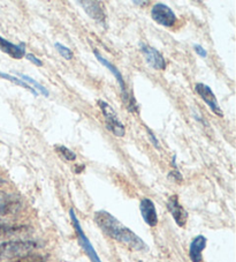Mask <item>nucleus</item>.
Segmentation results:
<instances>
[{
    "instance_id": "8",
    "label": "nucleus",
    "mask_w": 236,
    "mask_h": 262,
    "mask_svg": "<svg viewBox=\"0 0 236 262\" xmlns=\"http://www.w3.org/2000/svg\"><path fill=\"white\" fill-rule=\"evenodd\" d=\"M167 209H169L172 217L174 219L175 223L179 227H184L188 221V213L184 208L180 205L178 195H172L167 201Z\"/></svg>"
},
{
    "instance_id": "18",
    "label": "nucleus",
    "mask_w": 236,
    "mask_h": 262,
    "mask_svg": "<svg viewBox=\"0 0 236 262\" xmlns=\"http://www.w3.org/2000/svg\"><path fill=\"white\" fill-rule=\"evenodd\" d=\"M6 262H45V257L40 254H34V253H30V254L16 257V259H13Z\"/></svg>"
},
{
    "instance_id": "25",
    "label": "nucleus",
    "mask_w": 236,
    "mask_h": 262,
    "mask_svg": "<svg viewBox=\"0 0 236 262\" xmlns=\"http://www.w3.org/2000/svg\"><path fill=\"white\" fill-rule=\"evenodd\" d=\"M135 5H147L149 2H134Z\"/></svg>"
},
{
    "instance_id": "12",
    "label": "nucleus",
    "mask_w": 236,
    "mask_h": 262,
    "mask_svg": "<svg viewBox=\"0 0 236 262\" xmlns=\"http://www.w3.org/2000/svg\"><path fill=\"white\" fill-rule=\"evenodd\" d=\"M93 55H95V57H96V59H97L99 62H101V64H102L103 66H105L106 69H107L108 71H110L111 73L113 74V76H114V78L116 79L117 83H119V85H120L121 94H122V98H125L129 93L127 92L126 82H125L124 76H122V74H121V72H120L119 70H117L116 66L113 65L110 60H107L106 58H104V57L101 55V53H99V52L97 51V50H95Z\"/></svg>"
},
{
    "instance_id": "19",
    "label": "nucleus",
    "mask_w": 236,
    "mask_h": 262,
    "mask_svg": "<svg viewBox=\"0 0 236 262\" xmlns=\"http://www.w3.org/2000/svg\"><path fill=\"white\" fill-rule=\"evenodd\" d=\"M56 150L60 154L61 156L65 157L67 161H75L76 160V154L74 151H72L69 148L59 144V146L56 147Z\"/></svg>"
},
{
    "instance_id": "7",
    "label": "nucleus",
    "mask_w": 236,
    "mask_h": 262,
    "mask_svg": "<svg viewBox=\"0 0 236 262\" xmlns=\"http://www.w3.org/2000/svg\"><path fill=\"white\" fill-rule=\"evenodd\" d=\"M195 90H196V93L199 95V97L203 99V102L205 103L208 107H210V110L213 112V114L219 116V117L224 116L219 103H218V101H217L215 93L212 92V89L208 87V85L204 84V83H197L196 85H195Z\"/></svg>"
},
{
    "instance_id": "14",
    "label": "nucleus",
    "mask_w": 236,
    "mask_h": 262,
    "mask_svg": "<svg viewBox=\"0 0 236 262\" xmlns=\"http://www.w3.org/2000/svg\"><path fill=\"white\" fill-rule=\"evenodd\" d=\"M206 238L204 236H197L195 237L192 243H190L189 247V257L193 262H202L203 260V251L206 246Z\"/></svg>"
},
{
    "instance_id": "3",
    "label": "nucleus",
    "mask_w": 236,
    "mask_h": 262,
    "mask_svg": "<svg viewBox=\"0 0 236 262\" xmlns=\"http://www.w3.org/2000/svg\"><path fill=\"white\" fill-rule=\"evenodd\" d=\"M98 105L101 107V110L104 115L106 128L114 134L115 137H119V138L125 137L126 134L125 125L121 123L119 118H117V115L115 114L114 109H113L107 102H104L102 99L101 101H98Z\"/></svg>"
},
{
    "instance_id": "16",
    "label": "nucleus",
    "mask_w": 236,
    "mask_h": 262,
    "mask_svg": "<svg viewBox=\"0 0 236 262\" xmlns=\"http://www.w3.org/2000/svg\"><path fill=\"white\" fill-rule=\"evenodd\" d=\"M20 75V79L23 81L25 83H27L28 84L29 83V85L31 88H34L36 92H39L40 94H43V96H45V97H49L50 96V93H49V90L44 87V85H42L40 84L39 82H37V81H36L35 79H33V78H30V76H28V75H25V74H19Z\"/></svg>"
},
{
    "instance_id": "10",
    "label": "nucleus",
    "mask_w": 236,
    "mask_h": 262,
    "mask_svg": "<svg viewBox=\"0 0 236 262\" xmlns=\"http://www.w3.org/2000/svg\"><path fill=\"white\" fill-rule=\"evenodd\" d=\"M79 5L83 8L84 12L93 19L95 21L99 22V24L105 25V11H104V7L102 6V3L99 2H79Z\"/></svg>"
},
{
    "instance_id": "13",
    "label": "nucleus",
    "mask_w": 236,
    "mask_h": 262,
    "mask_svg": "<svg viewBox=\"0 0 236 262\" xmlns=\"http://www.w3.org/2000/svg\"><path fill=\"white\" fill-rule=\"evenodd\" d=\"M0 51L14 58V59H22L26 56V44L21 42L20 44L15 45L0 36Z\"/></svg>"
},
{
    "instance_id": "1",
    "label": "nucleus",
    "mask_w": 236,
    "mask_h": 262,
    "mask_svg": "<svg viewBox=\"0 0 236 262\" xmlns=\"http://www.w3.org/2000/svg\"><path fill=\"white\" fill-rule=\"evenodd\" d=\"M95 222L97 223L102 231L106 236L111 237L116 242H120L129 246L135 251H147L148 246L137 234L125 227L120 221H117L112 214L105 210H99L95 214Z\"/></svg>"
},
{
    "instance_id": "11",
    "label": "nucleus",
    "mask_w": 236,
    "mask_h": 262,
    "mask_svg": "<svg viewBox=\"0 0 236 262\" xmlns=\"http://www.w3.org/2000/svg\"><path fill=\"white\" fill-rule=\"evenodd\" d=\"M139 210L140 214H142L144 222L147 223L149 227H156L158 224V214L156 210V206H154V203L150 200V199H142L139 205Z\"/></svg>"
},
{
    "instance_id": "20",
    "label": "nucleus",
    "mask_w": 236,
    "mask_h": 262,
    "mask_svg": "<svg viewBox=\"0 0 236 262\" xmlns=\"http://www.w3.org/2000/svg\"><path fill=\"white\" fill-rule=\"evenodd\" d=\"M54 47L58 50V52L60 53V56L65 58L66 60H70L73 58V51L65 47V45L61 44V43H56L54 44Z\"/></svg>"
},
{
    "instance_id": "21",
    "label": "nucleus",
    "mask_w": 236,
    "mask_h": 262,
    "mask_svg": "<svg viewBox=\"0 0 236 262\" xmlns=\"http://www.w3.org/2000/svg\"><path fill=\"white\" fill-rule=\"evenodd\" d=\"M145 128H147V132H148V135H149V138H150V140H151V142H152V144L154 147H156L157 149H160V146H159V141H158V139H157V137L156 135H154V133L152 132L151 129H150L148 126H145Z\"/></svg>"
},
{
    "instance_id": "5",
    "label": "nucleus",
    "mask_w": 236,
    "mask_h": 262,
    "mask_svg": "<svg viewBox=\"0 0 236 262\" xmlns=\"http://www.w3.org/2000/svg\"><path fill=\"white\" fill-rule=\"evenodd\" d=\"M151 17L158 25L164 27H173L176 24V15L174 11L165 4H154L151 10Z\"/></svg>"
},
{
    "instance_id": "24",
    "label": "nucleus",
    "mask_w": 236,
    "mask_h": 262,
    "mask_svg": "<svg viewBox=\"0 0 236 262\" xmlns=\"http://www.w3.org/2000/svg\"><path fill=\"white\" fill-rule=\"evenodd\" d=\"M169 177L172 178V179H174V180H178V182H181V180H182V176H181V173L179 172L178 169L172 170Z\"/></svg>"
},
{
    "instance_id": "9",
    "label": "nucleus",
    "mask_w": 236,
    "mask_h": 262,
    "mask_svg": "<svg viewBox=\"0 0 236 262\" xmlns=\"http://www.w3.org/2000/svg\"><path fill=\"white\" fill-rule=\"evenodd\" d=\"M21 207V201L14 194L0 191V216L15 213Z\"/></svg>"
},
{
    "instance_id": "4",
    "label": "nucleus",
    "mask_w": 236,
    "mask_h": 262,
    "mask_svg": "<svg viewBox=\"0 0 236 262\" xmlns=\"http://www.w3.org/2000/svg\"><path fill=\"white\" fill-rule=\"evenodd\" d=\"M69 215H70V220H72V222H73V227H74V229H75L77 239H79L80 246L83 248V251L85 252V254L89 256L90 261H91V262H102L101 257L98 256L96 250H95L93 246H92V244L90 243L88 237L85 236L83 229H82V227H81V224H80V221H79V219L76 217L75 211L73 210V209H70L69 210Z\"/></svg>"
},
{
    "instance_id": "15",
    "label": "nucleus",
    "mask_w": 236,
    "mask_h": 262,
    "mask_svg": "<svg viewBox=\"0 0 236 262\" xmlns=\"http://www.w3.org/2000/svg\"><path fill=\"white\" fill-rule=\"evenodd\" d=\"M26 229L27 227H22V225H15L0 221V239L15 236V234L26 231Z\"/></svg>"
},
{
    "instance_id": "2",
    "label": "nucleus",
    "mask_w": 236,
    "mask_h": 262,
    "mask_svg": "<svg viewBox=\"0 0 236 262\" xmlns=\"http://www.w3.org/2000/svg\"><path fill=\"white\" fill-rule=\"evenodd\" d=\"M38 247L39 244L35 241H10L0 243V262L30 254Z\"/></svg>"
},
{
    "instance_id": "26",
    "label": "nucleus",
    "mask_w": 236,
    "mask_h": 262,
    "mask_svg": "<svg viewBox=\"0 0 236 262\" xmlns=\"http://www.w3.org/2000/svg\"><path fill=\"white\" fill-rule=\"evenodd\" d=\"M5 183H6V182H5V180H4L3 178H0V186H3V185H4V184H5Z\"/></svg>"
},
{
    "instance_id": "17",
    "label": "nucleus",
    "mask_w": 236,
    "mask_h": 262,
    "mask_svg": "<svg viewBox=\"0 0 236 262\" xmlns=\"http://www.w3.org/2000/svg\"><path fill=\"white\" fill-rule=\"evenodd\" d=\"M0 78H3V79H5V80H8V81H11V82L15 83V84H17V85H20V87L25 88V89H27V90H29V92H30L31 94H33L34 96H37V95H38V93L36 92V90H35L34 88H31L29 84L25 83L23 81H22V80H21V79H19V78H16V76H13V75H10V74H6V73H4V72L0 71Z\"/></svg>"
},
{
    "instance_id": "22",
    "label": "nucleus",
    "mask_w": 236,
    "mask_h": 262,
    "mask_svg": "<svg viewBox=\"0 0 236 262\" xmlns=\"http://www.w3.org/2000/svg\"><path fill=\"white\" fill-rule=\"evenodd\" d=\"M194 50H195V52H196L199 57H202V58H206L207 57V51L202 47V45L195 44L194 45Z\"/></svg>"
},
{
    "instance_id": "6",
    "label": "nucleus",
    "mask_w": 236,
    "mask_h": 262,
    "mask_svg": "<svg viewBox=\"0 0 236 262\" xmlns=\"http://www.w3.org/2000/svg\"><path fill=\"white\" fill-rule=\"evenodd\" d=\"M139 48L149 66H151L152 69L157 71H164L166 69V60L164 56L161 55V52L145 43H140Z\"/></svg>"
},
{
    "instance_id": "23",
    "label": "nucleus",
    "mask_w": 236,
    "mask_h": 262,
    "mask_svg": "<svg viewBox=\"0 0 236 262\" xmlns=\"http://www.w3.org/2000/svg\"><path fill=\"white\" fill-rule=\"evenodd\" d=\"M26 57H27V59L33 62V64H35L36 66H38V67H42L43 66V62L40 61L37 57L34 56L33 53H28V55H27Z\"/></svg>"
}]
</instances>
